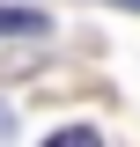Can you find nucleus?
<instances>
[{"instance_id": "f257e3e1", "label": "nucleus", "mask_w": 140, "mask_h": 147, "mask_svg": "<svg viewBox=\"0 0 140 147\" xmlns=\"http://www.w3.org/2000/svg\"><path fill=\"white\" fill-rule=\"evenodd\" d=\"M37 30H52L37 7H0V37H37Z\"/></svg>"}, {"instance_id": "f03ea898", "label": "nucleus", "mask_w": 140, "mask_h": 147, "mask_svg": "<svg viewBox=\"0 0 140 147\" xmlns=\"http://www.w3.org/2000/svg\"><path fill=\"white\" fill-rule=\"evenodd\" d=\"M52 147H96V125H67V132H52Z\"/></svg>"}, {"instance_id": "7ed1b4c3", "label": "nucleus", "mask_w": 140, "mask_h": 147, "mask_svg": "<svg viewBox=\"0 0 140 147\" xmlns=\"http://www.w3.org/2000/svg\"><path fill=\"white\" fill-rule=\"evenodd\" d=\"M7 132H15V110H7V103H0V140H7Z\"/></svg>"}, {"instance_id": "20e7f679", "label": "nucleus", "mask_w": 140, "mask_h": 147, "mask_svg": "<svg viewBox=\"0 0 140 147\" xmlns=\"http://www.w3.org/2000/svg\"><path fill=\"white\" fill-rule=\"evenodd\" d=\"M118 7H133V15H140V0H118Z\"/></svg>"}]
</instances>
